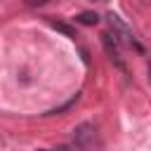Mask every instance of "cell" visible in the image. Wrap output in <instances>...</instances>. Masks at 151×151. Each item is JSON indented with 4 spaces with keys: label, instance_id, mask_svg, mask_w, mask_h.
<instances>
[{
    "label": "cell",
    "instance_id": "cell-1",
    "mask_svg": "<svg viewBox=\"0 0 151 151\" xmlns=\"http://www.w3.org/2000/svg\"><path fill=\"white\" fill-rule=\"evenodd\" d=\"M106 21H109V26H111V33L118 38V42H123V45H127V47H132L134 52H144V47H142V42L134 38V33L127 28V24L118 17V14H113V12H109L106 14Z\"/></svg>",
    "mask_w": 151,
    "mask_h": 151
},
{
    "label": "cell",
    "instance_id": "cell-2",
    "mask_svg": "<svg viewBox=\"0 0 151 151\" xmlns=\"http://www.w3.org/2000/svg\"><path fill=\"white\" fill-rule=\"evenodd\" d=\"M73 142L83 151H94L97 149V130L92 123H83L73 130Z\"/></svg>",
    "mask_w": 151,
    "mask_h": 151
},
{
    "label": "cell",
    "instance_id": "cell-3",
    "mask_svg": "<svg viewBox=\"0 0 151 151\" xmlns=\"http://www.w3.org/2000/svg\"><path fill=\"white\" fill-rule=\"evenodd\" d=\"M101 45H104L109 59H111L120 71H125V59H123V54H120V42H118V38H116L113 33H101Z\"/></svg>",
    "mask_w": 151,
    "mask_h": 151
},
{
    "label": "cell",
    "instance_id": "cell-4",
    "mask_svg": "<svg viewBox=\"0 0 151 151\" xmlns=\"http://www.w3.org/2000/svg\"><path fill=\"white\" fill-rule=\"evenodd\" d=\"M47 24H50V26H52L54 31H59V33H64L66 38H78V35H76V28H73V26H68V24H64V21H57V19H50Z\"/></svg>",
    "mask_w": 151,
    "mask_h": 151
},
{
    "label": "cell",
    "instance_id": "cell-5",
    "mask_svg": "<svg viewBox=\"0 0 151 151\" xmlns=\"http://www.w3.org/2000/svg\"><path fill=\"white\" fill-rule=\"evenodd\" d=\"M78 24H83V26H94L97 21H99V14L97 12H80V14H76L73 17Z\"/></svg>",
    "mask_w": 151,
    "mask_h": 151
},
{
    "label": "cell",
    "instance_id": "cell-6",
    "mask_svg": "<svg viewBox=\"0 0 151 151\" xmlns=\"http://www.w3.org/2000/svg\"><path fill=\"white\" fill-rule=\"evenodd\" d=\"M78 99H80V94H76V97H71V99H68L66 104H61L59 109H52V111H50V116H54V113H61V111H68V109H71V106H73V104H76Z\"/></svg>",
    "mask_w": 151,
    "mask_h": 151
},
{
    "label": "cell",
    "instance_id": "cell-7",
    "mask_svg": "<svg viewBox=\"0 0 151 151\" xmlns=\"http://www.w3.org/2000/svg\"><path fill=\"white\" fill-rule=\"evenodd\" d=\"M28 7H42V5H47L50 0H24Z\"/></svg>",
    "mask_w": 151,
    "mask_h": 151
},
{
    "label": "cell",
    "instance_id": "cell-8",
    "mask_svg": "<svg viewBox=\"0 0 151 151\" xmlns=\"http://www.w3.org/2000/svg\"><path fill=\"white\" fill-rule=\"evenodd\" d=\"M38 151H45V149H38Z\"/></svg>",
    "mask_w": 151,
    "mask_h": 151
},
{
    "label": "cell",
    "instance_id": "cell-9",
    "mask_svg": "<svg viewBox=\"0 0 151 151\" xmlns=\"http://www.w3.org/2000/svg\"><path fill=\"white\" fill-rule=\"evenodd\" d=\"M99 2H101V0H99Z\"/></svg>",
    "mask_w": 151,
    "mask_h": 151
}]
</instances>
